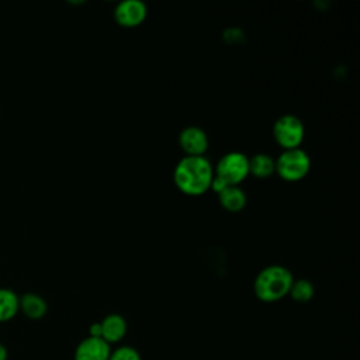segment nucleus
<instances>
[{"label": "nucleus", "mask_w": 360, "mask_h": 360, "mask_svg": "<svg viewBox=\"0 0 360 360\" xmlns=\"http://www.w3.org/2000/svg\"><path fill=\"white\" fill-rule=\"evenodd\" d=\"M214 177L211 162L204 156H184L173 170V180L176 187L191 197L204 194Z\"/></svg>", "instance_id": "1"}, {"label": "nucleus", "mask_w": 360, "mask_h": 360, "mask_svg": "<svg viewBox=\"0 0 360 360\" xmlns=\"http://www.w3.org/2000/svg\"><path fill=\"white\" fill-rule=\"evenodd\" d=\"M294 277L280 264H271L260 270L253 283L255 295L263 302H276L288 295Z\"/></svg>", "instance_id": "2"}, {"label": "nucleus", "mask_w": 360, "mask_h": 360, "mask_svg": "<svg viewBox=\"0 0 360 360\" xmlns=\"http://www.w3.org/2000/svg\"><path fill=\"white\" fill-rule=\"evenodd\" d=\"M274 167L281 179L287 181H298L308 174L311 159L301 148L285 149L274 160Z\"/></svg>", "instance_id": "3"}, {"label": "nucleus", "mask_w": 360, "mask_h": 360, "mask_svg": "<svg viewBox=\"0 0 360 360\" xmlns=\"http://www.w3.org/2000/svg\"><path fill=\"white\" fill-rule=\"evenodd\" d=\"M249 174V159L240 152L225 153L215 166V177L226 186H239Z\"/></svg>", "instance_id": "4"}, {"label": "nucleus", "mask_w": 360, "mask_h": 360, "mask_svg": "<svg viewBox=\"0 0 360 360\" xmlns=\"http://www.w3.org/2000/svg\"><path fill=\"white\" fill-rule=\"evenodd\" d=\"M273 135L276 142L285 149L300 148L304 141L305 128L302 121L292 114H284L278 117L273 125Z\"/></svg>", "instance_id": "5"}, {"label": "nucleus", "mask_w": 360, "mask_h": 360, "mask_svg": "<svg viewBox=\"0 0 360 360\" xmlns=\"http://www.w3.org/2000/svg\"><path fill=\"white\" fill-rule=\"evenodd\" d=\"M146 14V4L141 0H124L118 3L114 10L115 21L125 28H132L142 24Z\"/></svg>", "instance_id": "6"}, {"label": "nucleus", "mask_w": 360, "mask_h": 360, "mask_svg": "<svg viewBox=\"0 0 360 360\" xmlns=\"http://www.w3.org/2000/svg\"><path fill=\"white\" fill-rule=\"evenodd\" d=\"M180 148L186 152V156H204L208 149V138L202 128L190 125L181 129L179 134Z\"/></svg>", "instance_id": "7"}, {"label": "nucleus", "mask_w": 360, "mask_h": 360, "mask_svg": "<svg viewBox=\"0 0 360 360\" xmlns=\"http://www.w3.org/2000/svg\"><path fill=\"white\" fill-rule=\"evenodd\" d=\"M111 346L101 338L87 336L75 349L73 360H108Z\"/></svg>", "instance_id": "8"}, {"label": "nucleus", "mask_w": 360, "mask_h": 360, "mask_svg": "<svg viewBox=\"0 0 360 360\" xmlns=\"http://www.w3.org/2000/svg\"><path fill=\"white\" fill-rule=\"evenodd\" d=\"M101 323V339H104L110 346L120 343L128 330L127 321L120 314H108L100 321Z\"/></svg>", "instance_id": "9"}, {"label": "nucleus", "mask_w": 360, "mask_h": 360, "mask_svg": "<svg viewBox=\"0 0 360 360\" xmlns=\"http://www.w3.org/2000/svg\"><path fill=\"white\" fill-rule=\"evenodd\" d=\"M20 311L30 319L38 321L45 316L48 311L46 301L35 292H25L20 297Z\"/></svg>", "instance_id": "10"}, {"label": "nucleus", "mask_w": 360, "mask_h": 360, "mask_svg": "<svg viewBox=\"0 0 360 360\" xmlns=\"http://www.w3.org/2000/svg\"><path fill=\"white\" fill-rule=\"evenodd\" d=\"M218 197L221 205L231 212H238L246 205V194L239 186H226Z\"/></svg>", "instance_id": "11"}, {"label": "nucleus", "mask_w": 360, "mask_h": 360, "mask_svg": "<svg viewBox=\"0 0 360 360\" xmlns=\"http://www.w3.org/2000/svg\"><path fill=\"white\" fill-rule=\"evenodd\" d=\"M20 312V295L11 288H0V323L11 321Z\"/></svg>", "instance_id": "12"}, {"label": "nucleus", "mask_w": 360, "mask_h": 360, "mask_svg": "<svg viewBox=\"0 0 360 360\" xmlns=\"http://www.w3.org/2000/svg\"><path fill=\"white\" fill-rule=\"evenodd\" d=\"M276 172L274 159L266 153H256L249 159V173L256 177L264 179Z\"/></svg>", "instance_id": "13"}, {"label": "nucleus", "mask_w": 360, "mask_h": 360, "mask_svg": "<svg viewBox=\"0 0 360 360\" xmlns=\"http://www.w3.org/2000/svg\"><path fill=\"white\" fill-rule=\"evenodd\" d=\"M315 294V288L312 285L311 281L305 280V278H300V280H294L290 288L288 295L297 301V302H308Z\"/></svg>", "instance_id": "14"}, {"label": "nucleus", "mask_w": 360, "mask_h": 360, "mask_svg": "<svg viewBox=\"0 0 360 360\" xmlns=\"http://www.w3.org/2000/svg\"><path fill=\"white\" fill-rule=\"evenodd\" d=\"M108 360H142V357L135 347L122 345L111 350Z\"/></svg>", "instance_id": "15"}, {"label": "nucleus", "mask_w": 360, "mask_h": 360, "mask_svg": "<svg viewBox=\"0 0 360 360\" xmlns=\"http://www.w3.org/2000/svg\"><path fill=\"white\" fill-rule=\"evenodd\" d=\"M226 187V184L221 180V179H218V177H212V180H211V186H210V188H212L215 193H221L224 188Z\"/></svg>", "instance_id": "16"}, {"label": "nucleus", "mask_w": 360, "mask_h": 360, "mask_svg": "<svg viewBox=\"0 0 360 360\" xmlns=\"http://www.w3.org/2000/svg\"><path fill=\"white\" fill-rule=\"evenodd\" d=\"M89 336H91V338H101V323L100 322H93L89 326Z\"/></svg>", "instance_id": "17"}, {"label": "nucleus", "mask_w": 360, "mask_h": 360, "mask_svg": "<svg viewBox=\"0 0 360 360\" xmlns=\"http://www.w3.org/2000/svg\"><path fill=\"white\" fill-rule=\"evenodd\" d=\"M7 359H8V350L3 343H0V360H7Z\"/></svg>", "instance_id": "18"}]
</instances>
